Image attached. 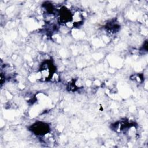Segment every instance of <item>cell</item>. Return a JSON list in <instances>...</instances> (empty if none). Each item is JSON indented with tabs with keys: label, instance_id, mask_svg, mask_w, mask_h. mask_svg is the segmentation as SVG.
<instances>
[{
	"label": "cell",
	"instance_id": "cell-2",
	"mask_svg": "<svg viewBox=\"0 0 148 148\" xmlns=\"http://www.w3.org/2000/svg\"><path fill=\"white\" fill-rule=\"evenodd\" d=\"M31 130L36 135H42L46 134L49 131V127L46 123L38 122L32 125Z\"/></svg>",
	"mask_w": 148,
	"mask_h": 148
},
{
	"label": "cell",
	"instance_id": "cell-1",
	"mask_svg": "<svg viewBox=\"0 0 148 148\" xmlns=\"http://www.w3.org/2000/svg\"><path fill=\"white\" fill-rule=\"evenodd\" d=\"M73 14L71 12L70 10L65 7H62L60 10L59 12V21L60 23L68 24L71 23L72 20Z\"/></svg>",
	"mask_w": 148,
	"mask_h": 148
}]
</instances>
